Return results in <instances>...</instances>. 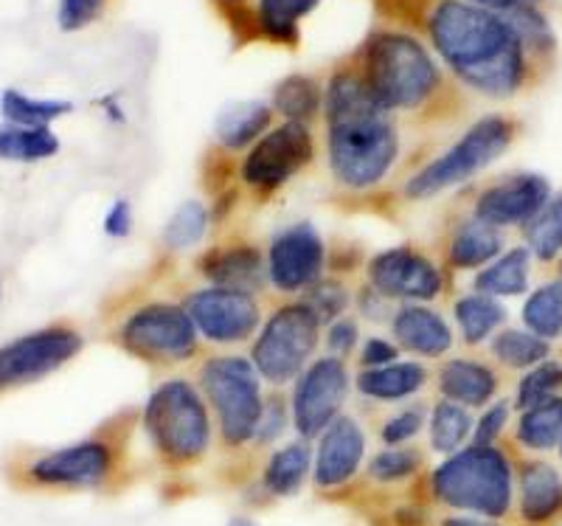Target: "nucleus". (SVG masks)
I'll list each match as a JSON object with an SVG mask.
<instances>
[{
	"instance_id": "2eb2a0df",
	"label": "nucleus",
	"mask_w": 562,
	"mask_h": 526,
	"mask_svg": "<svg viewBox=\"0 0 562 526\" xmlns=\"http://www.w3.org/2000/svg\"><path fill=\"white\" fill-rule=\"evenodd\" d=\"M369 288L378 290L385 299H403V302L419 304L434 302L445 290V277L422 250L400 245L378 254L369 262Z\"/></svg>"
},
{
	"instance_id": "9d476101",
	"label": "nucleus",
	"mask_w": 562,
	"mask_h": 526,
	"mask_svg": "<svg viewBox=\"0 0 562 526\" xmlns=\"http://www.w3.org/2000/svg\"><path fill=\"white\" fill-rule=\"evenodd\" d=\"M119 344L149 363H180L198 352V327L180 304H144L124 318Z\"/></svg>"
},
{
	"instance_id": "f3484780",
	"label": "nucleus",
	"mask_w": 562,
	"mask_h": 526,
	"mask_svg": "<svg viewBox=\"0 0 562 526\" xmlns=\"http://www.w3.org/2000/svg\"><path fill=\"white\" fill-rule=\"evenodd\" d=\"M366 462V434L358 419L340 414L318 437L313 450V484L321 493L346 488Z\"/></svg>"
},
{
	"instance_id": "6e6d98bb",
	"label": "nucleus",
	"mask_w": 562,
	"mask_h": 526,
	"mask_svg": "<svg viewBox=\"0 0 562 526\" xmlns=\"http://www.w3.org/2000/svg\"><path fill=\"white\" fill-rule=\"evenodd\" d=\"M526 3H535V0H526Z\"/></svg>"
},
{
	"instance_id": "f03ea898",
	"label": "nucleus",
	"mask_w": 562,
	"mask_h": 526,
	"mask_svg": "<svg viewBox=\"0 0 562 526\" xmlns=\"http://www.w3.org/2000/svg\"><path fill=\"white\" fill-rule=\"evenodd\" d=\"M324 113L335 178L346 189L378 187L400 153L391 110L374 99L358 71H338L326 85Z\"/></svg>"
},
{
	"instance_id": "39448f33",
	"label": "nucleus",
	"mask_w": 562,
	"mask_h": 526,
	"mask_svg": "<svg viewBox=\"0 0 562 526\" xmlns=\"http://www.w3.org/2000/svg\"><path fill=\"white\" fill-rule=\"evenodd\" d=\"M144 430L155 454L172 468H192L211 450V414L189 380L160 383L144 405Z\"/></svg>"
},
{
	"instance_id": "20e7f679",
	"label": "nucleus",
	"mask_w": 562,
	"mask_h": 526,
	"mask_svg": "<svg viewBox=\"0 0 562 526\" xmlns=\"http://www.w3.org/2000/svg\"><path fill=\"white\" fill-rule=\"evenodd\" d=\"M360 77L391 113L422 108L441 85L428 48L403 32H374L366 40Z\"/></svg>"
},
{
	"instance_id": "b1692460",
	"label": "nucleus",
	"mask_w": 562,
	"mask_h": 526,
	"mask_svg": "<svg viewBox=\"0 0 562 526\" xmlns=\"http://www.w3.org/2000/svg\"><path fill=\"white\" fill-rule=\"evenodd\" d=\"M428 369L416 360L408 363H389L380 369H363L358 374V392L369 400H380V403H400V400L411 398L428 383Z\"/></svg>"
},
{
	"instance_id": "c85d7f7f",
	"label": "nucleus",
	"mask_w": 562,
	"mask_h": 526,
	"mask_svg": "<svg viewBox=\"0 0 562 526\" xmlns=\"http://www.w3.org/2000/svg\"><path fill=\"white\" fill-rule=\"evenodd\" d=\"M59 153V138L52 127H0V158L18 164H37Z\"/></svg>"
},
{
	"instance_id": "a211bd4d",
	"label": "nucleus",
	"mask_w": 562,
	"mask_h": 526,
	"mask_svg": "<svg viewBox=\"0 0 562 526\" xmlns=\"http://www.w3.org/2000/svg\"><path fill=\"white\" fill-rule=\"evenodd\" d=\"M549 203V180L540 175H512L486 189L475 203V220L495 228L529 223Z\"/></svg>"
},
{
	"instance_id": "aec40b11",
	"label": "nucleus",
	"mask_w": 562,
	"mask_h": 526,
	"mask_svg": "<svg viewBox=\"0 0 562 526\" xmlns=\"http://www.w3.org/2000/svg\"><path fill=\"white\" fill-rule=\"evenodd\" d=\"M391 327H394L396 344L422 358H441L453 347V333L448 322L436 310L422 307V304H405L396 310Z\"/></svg>"
},
{
	"instance_id": "423d86ee",
	"label": "nucleus",
	"mask_w": 562,
	"mask_h": 526,
	"mask_svg": "<svg viewBox=\"0 0 562 526\" xmlns=\"http://www.w3.org/2000/svg\"><path fill=\"white\" fill-rule=\"evenodd\" d=\"M200 389L214 409L225 448H243L254 443L265 411L262 383L254 363L237 355L209 358L200 369Z\"/></svg>"
},
{
	"instance_id": "864d4df0",
	"label": "nucleus",
	"mask_w": 562,
	"mask_h": 526,
	"mask_svg": "<svg viewBox=\"0 0 562 526\" xmlns=\"http://www.w3.org/2000/svg\"><path fill=\"white\" fill-rule=\"evenodd\" d=\"M228 526H259V524H256L250 515H234V518L228 521Z\"/></svg>"
},
{
	"instance_id": "3c124183",
	"label": "nucleus",
	"mask_w": 562,
	"mask_h": 526,
	"mask_svg": "<svg viewBox=\"0 0 562 526\" xmlns=\"http://www.w3.org/2000/svg\"><path fill=\"white\" fill-rule=\"evenodd\" d=\"M439 526H498V524L490 518H479V515L456 513V515H448V518H441Z\"/></svg>"
},
{
	"instance_id": "5fc2aeb1",
	"label": "nucleus",
	"mask_w": 562,
	"mask_h": 526,
	"mask_svg": "<svg viewBox=\"0 0 562 526\" xmlns=\"http://www.w3.org/2000/svg\"><path fill=\"white\" fill-rule=\"evenodd\" d=\"M225 3H239V0H225Z\"/></svg>"
},
{
	"instance_id": "37998d69",
	"label": "nucleus",
	"mask_w": 562,
	"mask_h": 526,
	"mask_svg": "<svg viewBox=\"0 0 562 526\" xmlns=\"http://www.w3.org/2000/svg\"><path fill=\"white\" fill-rule=\"evenodd\" d=\"M422 428H425V411H400V414L385 419V425L380 428V439L385 443V448H400V445H408L411 439L419 437Z\"/></svg>"
},
{
	"instance_id": "c9c22d12",
	"label": "nucleus",
	"mask_w": 562,
	"mask_h": 526,
	"mask_svg": "<svg viewBox=\"0 0 562 526\" xmlns=\"http://www.w3.org/2000/svg\"><path fill=\"white\" fill-rule=\"evenodd\" d=\"M492 355L512 369H531L549 355V340L537 338L529 329H504L492 340Z\"/></svg>"
},
{
	"instance_id": "dca6fc26",
	"label": "nucleus",
	"mask_w": 562,
	"mask_h": 526,
	"mask_svg": "<svg viewBox=\"0 0 562 526\" xmlns=\"http://www.w3.org/2000/svg\"><path fill=\"white\" fill-rule=\"evenodd\" d=\"M324 239L313 223H295L276 234L268 250V282L281 293L310 290L324 273Z\"/></svg>"
},
{
	"instance_id": "473e14b6",
	"label": "nucleus",
	"mask_w": 562,
	"mask_h": 526,
	"mask_svg": "<svg viewBox=\"0 0 562 526\" xmlns=\"http://www.w3.org/2000/svg\"><path fill=\"white\" fill-rule=\"evenodd\" d=\"M453 313L456 322H459L461 338L467 344H484L506 322V310L492 295L484 293H470L464 299H459Z\"/></svg>"
},
{
	"instance_id": "ea45409f",
	"label": "nucleus",
	"mask_w": 562,
	"mask_h": 526,
	"mask_svg": "<svg viewBox=\"0 0 562 526\" xmlns=\"http://www.w3.org/2000/svg\"><path fill=\"white\" fill-rule=\"evenodd\" d=\"M504 18L509 20L512 29H515L518 37L524 40L526 54H546L554 48V34H551L549 23H546L543 14L537 12L531 3H520V7H515L512 12H504Z\"/></svg>"
},
{
	"instance_id": "ddd939ff",
	"label": "nucleus",
	"mask_w": 562,
	"mask_h": 526,
	"mask_svg": "<svg viewBox=\"0 0 562 526\" xmlns=\"http://www.w3.org/2000/svg\"><path fill=\"white\" fill-rule=\"evenodd\" d=\"M315 142L307 124L284 122L250 147L243 164V180L256 192H276L313 161Z\"/></svg>"
},
{
	"instance_id": "a19ab883",
	"label": "nucleus",
	"mask_w": 562,
	"mask_h": 526,
	"mask_svg": "<svg viewBox=\"0 0 562 526\" xmlns=\"http://www.w3.org/2000/svg\"><path fill=\"white\" fill-rule=\"evenodd\" d=\"M562 389V363L554 360H543V363L531 366L529 374L520 380L518 385V405L520 409H531V405L543 403V400L554 398Z\"/></svg>"
},
{
	"instance_id": "2f4dec72",
	"label": "nucleus",
	"mask_w": 562,
	"mask_h": 526,
	"mask_svg": "<svg viewBox=\"0 0 562 526\" xmlns=\"http://www.w3.org/2000/svg\"><path fill=\"white\" fill-rule=\"evenodd\" d=\"M518 443L529 450H551L562 445V398H549L524 411Z\"/></svg>"
},
{
	"instance_id": "4468645a",
	"label": "nucleus",
	"mask_w": 562,
	"mask_h": 526,
	"mask_svg": "<svg viewBox=\"0 0 562 526\" xmlns=\"http://www.w3.org/2000/svg\"><path fill=\"white\" fill-rule=\"evenodd\" d=\"M183 307L198 333L214 344H239V340L250 338L262 322L259 302L254 299V293H243V290H194Z\"/></svg>"
},
{
	"instance_id": "c03bdc74",
	"label": "nucleus",
	"mask_w": 562,
	"mask_h": 526,
	"mask_svg": "<svg viewBox=\"0 0 562 526\" xmlns=\"http://www.w3.org/2000/svg\"><path fill=\"white\" fill-rule=\"evenodd\" d=\"M108 0H59L57 23L63 32H79L104 12Z\"/></svg>"
},
{
	"instance_id": "6ab92c4d",
	"label": "nucleus",
	"mask_w": 562,
	"mask_h": 526,
	"mask_svg": "<svg viewBox=\"0 0 562 526\" xmlns=\"http://www.w3.org/2000/svg\"><path fill=\"white\" fill-rule=\"evenodd\" d=\"M203 277L209 279L211 288L243 290V293H256L268 282V259L256 245H231L220 248L203 259Z\"/></svg>"
},
{
	"instance_id": "c756f323",
	"label": "nucleus",
	"mask_w": 562,
	"mask_h": 526,
	"mask_svg": "<svg viewBox=\"0 0 562 526\" xmlns=\"http://www.w3.org/2000/svg\"><path fill=\"white\" fill-rule=\"evenodd\" d=\"M74 104L65 99H34L23 90H3L0 97V113L7 119V124L14 127H48L57 119L68 116Z\"/></svg>"
},
{
	"instance_id": "4be33fe9",
	"label": "nucleus",
	"mask_w": 562,
	"mask_h": 526,
	"mask_svg": "<svg viewBox=\"0 0 562 526\" xmlns=\"http://www.w3.org/2000/svg\"><path fill=\"white\" fill-rule=\"evenodd\" d=\"M439 392L445 394V400H453L464 409H479V405H486L495 398L498 378L481 360L453 358L441 366Z\"/></svg>"
},
{
	"instance_id": "a18cd8bd",
	"label": "nucleus",
	"mask_w": 562,
	"mask_h": 526,
	"mask_svg": "<svg viewBox=\"0 0 562 526\" xmlns=\"http://www.w3.org/2000/svg\"><path fill=\"white\" fill-rule=\"evenodd\" d=\"M509 423V405L495 403L481 414V419L473 428V445H495Z\"/></svg>"
},
{
	"instance_id": "603ef678",
	"label": "nucleus",
	"mask_w": 562,
	"mask_h": 526,
	"mask_svg": "<svg viewBox=\"0 0 562 526\" xmlns=\"http://www.w3.org/2000/svg\"><path fill=\"white\" fill-rule=\"evenodd\" d=\"M467 3H475V7H484V9H492V12H512L515 7H520V3H526V0H467Z\"/></svg>"
},
{
	"instance_id": "7c9ffc66",
	"label": "nucleus",
	"mask_w": 562,
	"mask_h": 526,
	"mask_svg": "<svg viewBox=\"0 0 562 526\" xmlns=\"http://www.w3.org/2000/svg\"><path fill=\"white\" fill-rule=\"evenodd\" d=\"M475 419L470 417V411L464 405L453 403V400H439L430 411V448L436 454H456L464 448V443L473 437Z\"/></svg>"
},
{
	"instance_id": "49530a36",
	"label": "nucleus",
	"mask_w": 562,
	"mask_h": 526,
	"mask_svg": "<svg viewBox=\"0 0 562 526\" xmlns=\"http://www.w3.org/2000/svg\"><path fill=\"white\" fill-rule=\"evenodd\" d=\"M358 340L360 327L351 318H338V322L326 327V347H329V355H335V358H346L349 352H355Z\"/></svg>"
},
{
	"instance_id": "4d7b16f0",
	"label": "nucleus",
	"mask_w": 562,
	"mask_h": 526,
	"mask_svg": "<svg viewBox=\"0 0 562 526\" xmlns=\"http://www.w3.org/2000/svg\"><path fill=\"white\" fill-rule=\"evenodd\" d=\"M560 448H562V445H560Z\"/></svg>"
},
{
	"instance_id": "5701e85b",
	"label": "nucleus",
	"mask_w": 562,
	"mask_h": 526,
	"mask_svg": "<svg viewBox=\"0 0 562 526\" xmlns=\"http://www.w3.org/2000/svg\"><path fill=\"white\" fill-rule=\"evenodd\" d=\"M313 479V448L307 439H295L273 450L262 470V490L270 499H293Z\"/></svg>"
},
{
	"instance_id": "6e6552de",
	"label": "nucleus",
	"mask_w": 562,
	"mask_h": 526,
	"mask_svg": "<svg viewBox=\"0 0 562 526\" xmlns=\"http://www.w3.org/2000/svg\"><path fill=\"white\" fill-rule=\"evenodd\" d=\"M515 138V124L504 116L479 119L473 127L461 135L459 142L445 155L434 158L428 167H422L414 178L405 183V194L411 200L436 198L445 189L456 187L461 180L473 178L475 172L498 161L501 155L509 149Z\"/></svg>"
},
{
	"instance_id": "0eeeda50",
	"label": "nucleus",
	"mask_w": 562,
	"mask_h": 526,
	"mask_svg": "<svg viewBox=\"0 0 562 526\" xmlns=\"http://www.w3.org/2000/svg\"><path fill=\"white\" fill-rule=\"evenodd\" d=\"M119 456L102 437H90L65 448L34 454L12 468V482L23 490L79 493L102 490L113 482Z\"/></svg>"
},
{
	"instance_id": "f257e3e1",
	"label": "nucleus",
	"mask_w": 562,
	"mask_h": 526,
	"mask_svg": "<svg viewBox=\"0 0 562 526\" xmlns=\"http://www.w3.org/2000/svg\"><path fill=\"white\" fill-rule=\"evenodd\" d=\"M428 34L450 71L486 97L506 99L526 79V45L501 12L467 0H439Z\"/></svg>"
},
{
	"instance_id": "e433bc0d",
	"label": "nucleus",
	"mask_w": 562,
	"mask_h": 526,
	"mask_svg": "<svg viewBox=\"0 0 562 526\" xmlns=\"http://www.w3.org/2000/svg\"><path fill=\"white\" fill-rule=\"evenodd\" d=\"M419 470H422V454L414 448H405V445L380 450V454H374L369 462H366V473H369L371 482L385 484V488L411 482L414 475H419Z\"/></svg>"
},
{
	"instance_id": "412c9836",
	"label": "nucleus",
	"mask_w": 562,
	"mask_h": 526,
	"mask_svg": "<svg viewBox=\"0 0 562 526\" xmlns=\"http://www.w3.org/2000/svg\"><path fill=\"white\" fill-rule=\"evenodd\" d=\"M518 510L526 524H546L562 513V475L549 462H526L520 468Z\"/></svg>"
},
{
	"instance_id": "4c0bfd02",
	"label": "nucleus",
	"mask_w": 562,
	"mask_h": 526,
	"mask_svg": "<svg viewBox=\"0 0 562 526\" xmlns=\"http://www.w3.org/2000/svg\"><path fill=\"white\" fill-rule=\"evenodd\" d=\"M209 209L200 200H186L175 209L169 217L167 228H164V245L169 250H186L198 245L209 232Z\"/></svg>"
},
{
	"instance_id": "de8ad7c7",
	"label": "nucleus",
	"mask_w": 562,
	"mask_h": 526,
	"mask_svg": "<svg viewBox=\"0 0 562 526\" xmlns=\"http://www.w3.org/2000/svg\"><path fill=\"white\" fill-rule=\"evenodd\" d=\"M284 428H288V409H284V403H281V400H270V403H265L262 419H259V428H256L254 443L256 445L276 443V439L284 434Z\"/></svg>"
},
{
	"instance_id": "09e8293b",
	"label": "nucleus",
	"mask_w": 562,
	"mask_h": 526,
	"mask_svg": "<svg viewBox=\"0 0 562 526\" xmlns=\"http://www.w3.org/2000/svg\"><path fill=\"white\" fill-rule=\"evenodd\" d=\"M130 232H133V205H130V200H115L110 205L108 217H104V234L124 239L130 237Z\"/></svg>"
},
{
	"instance_id": "79ce46f5",
	"label": "nucleus",
	"mask_w": 562,
	"mask_h": 526,
	"mask_svg": "<svg viewBox=\"0 0 562 526\" xmlns=\"http://www.w3.org/2000/svg\"><path fill=\"white\" fill-rule=\"evenodd\" d=\"M304 304L313 310L321 324H333L349 307V290L335 279H318L304 295Z\"/></svg>"
},
{
	"instance_id": "8fccbe9b",
	"label": "nucleus",
	"mask_w": 562,
	"mask_h": 526,
	"mask_svg": "<svg viewBox=\"0 0 562 526\" xmlns=\"http://www.w3.org/2000/svg\"><path fill=\"white\" fill-rule=\"evenodd\" d=\"M396 347L391 344V340L385 338H369L363 344V352H360V363L366 366V369H380V366H389V363H396Z\"/></svg>"
},
{
	"instance_id": "cd10ccee",
	"label": "nucleus",
	"mask_w": 562,
	"mask_h": 526,
	"mask_svg": "<svg viewBox=\"0 0 562 526\" xmlns=\"http://www.w3.org/2000/svg\"><path fill=\"white\" fill-rule=\"evenodd\" d=\"M529 248H512L498 257L490 268H484L475 279V290L484 295H520L529 288Z\"/></svg>"
},
{
	"instance_id": "f8f14e48",
	"label": "nucleus",
	"mask_w": 562,
	"mask_h": 526,
	"mask_svg": "<svg viewBox=\"0 0 562 526\" xmlns=\"http://www.w3.org/2000/svg\"><path fill=\"white\" fill-rule=\"evenodd\" d=\"M346 398H349V369L344 358L324 355L299 374L290 405V419L301 439H318L333 419L340 417Z\"/></svg>"
},
{
	"instance_id": "a878e982",
	"label": "nucleus",
	"mask_w": 562,
	"mask_h": 526,
	"mask_svg": "<svg viewBox=\"0 0 562 526\" xmlns=\"http://www.w3.org/2000/svg\"><path fill=\"white\" fill-rule=\"evenodd\" d=\"M504 243H501V234L495 225L481 223V220H470L459 228V232L450 237L448 259L453 268L470 270L481 268V265L492 262L498 257Z\"/></svg>"
},
{
	"instance_id": "f704fd0d",
	"label": "nucleus",
	"mask_w": 562,
	"mask_h": 526,
	"mask_svg": "<svg viewBox=\"0 0 562 526\" xmlns=\"http://www.w3.org/2000/svg\"><path fill=\"white\" fill-rule=\"evenodd\" d=\"M524 322L537 338H560L562 335V282H549L529 295L524 307Z\"/></svg>"
},
{
	"instance_id": "393cba45",
	"label": "nucleus",
	"mask_w": 562,
	"mask_h": 526,
	"mask_svg": "<svg viewBox=\"0 0 562 526\" xmlns=\"http://www.w3.org/2000/svg\"><path fill=\"white\" fill-rule=\"evenodd\" d=\"M273 122V110L265 102H237L228 104L214 122L217 142L225 149H245L254 147Z\"/></svg>"
},
{
	"instance_id": "72a5a7b5",
	"label": "nucleus",
	"mask_w": 562,
	"mask_h": 526,
	"mask_svg": "<svg viewBox=\"0 0 562 526\" xmlns=\"http://www.w3.org/2000/svg\"><path fill=\"white\" fill-rule=\"evenodd\" d=\"M321 104H324V93H321L318 82L313 77H304V74H293L284 82H279L273 93L276 113L295 124H310Z\"/></svg>"
},
{
	"instance_id": "7ed1b4c3",
	"label": "nucleus",
	"mask_w": 562,
	"mask_h": 526,
	"mask_svg": "<svg viewBox=\"0 0 562 526\" xmlns=\"http://www.w3.org/2000/svg\"><path fill=\"white\" fill-rule=\"evenodd\" d=\"M430 495L441 507L498 521L512 510L515 473L495 445H467L430 473Z\"/></svg>"
},
{
	"instance_id": "9b49d317",
	"label": "nucleus",
	"mask_w": 562,
	"mask_h": 526,
	"mask_svg": "<svg viewBox=\"0 0 562 526\" xmlns=\"http://www.w3.org/2000/svg\"><path fill=\"white\" fill-rule=\"evenodd\" d=\"M82 335L68 324H54L20 335L0 347V394L37 383L82 352Z\"/></svg>"
},
{
	"instance_id": "bb28decb",
	"label": "nucleus",
	"mask_w": 562,
	"mask_h": 526,
	"mask_svg": "<svg viewBox=\"0 0 562 526\" xmlns=\"http://www.w3.org/2000/svg\"><path fill=\"white\" fill-rule=\"evenodd\" d=\"M321 0H259L256 3V29L273 43H299V23L318 9Z\"/></svg>"
},
{
	"instance_id": "58836bf2",
	"label": "nucleus",
	"mask_w": 562,
	"mask_h": 526,
	"mask_svg": "<svg viewBox=\"0 0 562 526\" xmlns=\"http://www.w3.org/2000/svg\"><path fill=\"white\" fill-rule=\"evenodd\" d=\"M526 239L537 259H554L562 250V194L529 220L526 225Z\"/></svg>"
},
{
	"instance_id": "1a4fd4ad",
	"label": "nucleus",
	"mask_w": 562,
	"mask_h": 526,
	"mask_svg": "<svg viewBox=\"0 0 562 526\" xmlns=\"http://www.w3.org/2000/svg\"><path fill=\"white\" fill-rule=\"evenodd\" d=\"M321 322L304 302L284 304L270 315L250 352V363L259 378L270 383H290L307 369L318 349Z\"/></svg>"
}]
</instances>
